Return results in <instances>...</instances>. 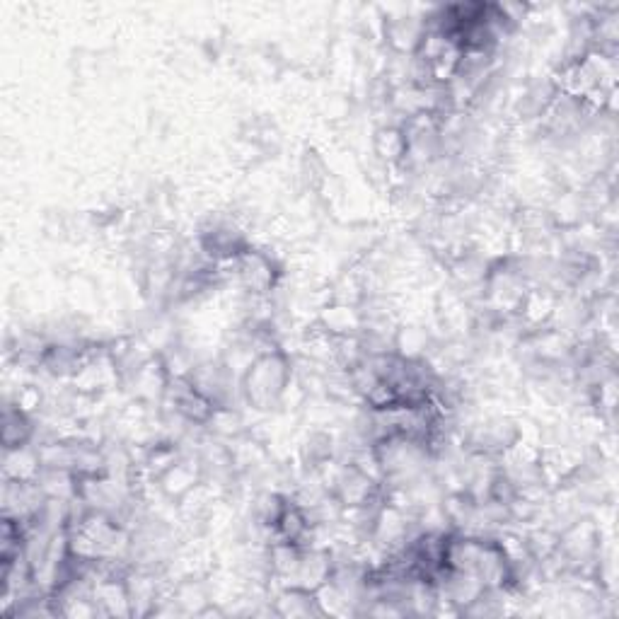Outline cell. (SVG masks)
Returning a JSON list of instances; mask_svg holds the SVG:
<instances>
[{"mask_svg":"<svg viewBox=\"0 0 619 619\" xmlns=\"http://www.w3.org/2000/svg\"><path fill=\"white\" fill-rule=\"evenodd\" d=\"M293 387V361L281 346L259 351L245 366L240 392L257 412H274L286 402Z\"/></svg>","mask_w":619,"mask_h":619,"instance_id":"1","label":"cell"},{"mask_svg":"<svg viewBox=\"0 0 619 619\" xmlns=\"http://www.w3.org/2000/svg\"><path fill=\"white\" fill-rule=\"evenodd\" d=\"M225 269V266H223ZM233 279H237L240 288L245 293H250L252 298H266L281 279V266L276 264V259L264 250H245L233 264H228Z\"/></svg>","mask_w":619,"mask_h":619,"instance_id":"2","label":"cell"},{"mask_svg":"<svg viewBox=\"0 0 619 619\" xmlns=\"http://www.w3.org/2000/svg\"><path fill=\"white\" fill-rule=\"evenodd\" d=\"M160 489L165 491L170 499H184L201 484V467L199 462L187 460V457H177L167 470L158 477Z\"/></svg>","mask_w":619,"mask_h":619,"instance_id":"3","label":"cell"},{"mask_svg":"<svg viewBox=\"0 0 619 619\" xmlns=\"http://www.w3.org/2000/svg\"><path fill=\"white\" fill-rule=\"evenodd\" d=\"M274 607L281 617H310L322 615L320 600H317V590L291 586L286 583L274 598Z\"/></svg>","mask_w":619,"mask_h":619,"instance_id":"4","label":"cell"},{"mask_svg":"<svg viewBox=\"0 0 619 619\" xmlns=\"http://www.w3.org/2000/svg\"><path fill=\"white\" fill-rule=\"evenodd\" d=\"M42 472L44 465L39 450H32L30 445L5 450L3 474L8 482H39Z\"/></svg>","mask_w":619,"mask_h":619,"instance_id":"5","label":"cell"},{"mask_svg":"<svg viewBox=\"0 0 619 619\" xmlns=\"http://www.w3.org/2000/svg\"><path fill=\"white\" fill-rule=\"evenodd\" d=\"M34 438V424L30 412L20 407V404H8L3 414V448H22L30 445Z\"/></svg>","mask_w":619,"mask_h":619,"instance_id":"6","label":"cell"},{"mask_svg":"<svg viewBox=\"0 0 619 619\" xmlns=\"http://www.w3.org/2000/svg\"><path fill=\"white\" fill-rule=\"evenodd\" d=\"M375 153L387 167L404 165L409 158V138L402 126H383L375 133Z\"/></svg>","mask_w":619,"mask_h":619,"instance_id":"7","label":"cell"}]
</instances>
